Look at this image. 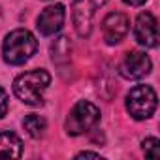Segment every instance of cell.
<instances>
[{
  "label": "cell",
  "mask_w": 160,
  "mask_h": 160,
  "mask_svg": "<svg viewBox=\"0 0 160 160\" xmlns=\"http://www.w3.org/2000/svg\"><path fill=\"white\" fill-rule=\"evenodd\" d=\"M75 158H100V160H102V156H100L98 152H91V151H83V152H77V154H75Z\"/></svg>",
  "instance_id": "9a60e30c"
},
{
  "label": "cell",
  "mask_w": 160,
  "mask_h": 160,
  "mask_svg": "<svg viewBox=\"0 0 160 160\" xmlns=\"http://www.w3.org/2000/svg\"><path fill=\"white\" fill-rule=\"evenodd\" d=\"M128 30H130V19L124 13L115 12V13L106 15V19L102 21V34H104L106 43L109 45L119 43L128 34Z\"/></svg>",
  "instance_id": "ba28073f"
},
{
  "label": "cell",
  "mask_w": 160,
  "mask_h": 160,
  "mask_svg": "<svg viewBox=\"0 0 160 160\" xmlns=\"http://www.w3.org/2000/svg\"><path fill=\"white\" fill-rule=\"evenodd\" d=\"M108 0H73L72 4V21L79 38H89L92 32V19L96 8L104 6Z\"/></svg>",
  "instance_id": "5b68a950"
},
{
  "label": "cell",
  "mask_w": 160,
  "mask_h": 160,
  "mask_svg": "<svg viewBox=\"0 0 160 160\" xmlns=\"http://www.w3.org/2000/svg\"><path fill=\"white\" fill-rule=\"evenodd\" d=\"M51 83V73L47 70H30L15 77L13 94L27 106L38 108L43 104V92Z\"/></svg>",
  "instance_id": "6da1fadb"
},
{
  "label": "cell",
  "mask_w": 160,
  "mask_h": 160,
  "mask_svg": "<svg viewBox=\"0 0 160 160\" xmlns=\"http://www.w3.org/2000/svg\"><path fill=\"white\" fill-rule=\"evenodd\" d=\"M124 4H128V6H141V4H145L147 0H122Z\"/></svg>",
  "instance_id": "2e32d148"
},
{
  "label": "cell",
  "mask_w": 160,
  "mask_h": 160,
  "mask_svg": "<svg viewBox=\"0 0 160 160\" xmlns=\"http://www.w3.org/2000/svg\"><path fill=\"white\" fill-rule=\"evenodd\" d=\"M141 149H143L145 156H149V158H158L160 156V141L156 138H145L141 141Z\"/></svg>",
  "instance_id": "4fadbf2b"
},
{
  "label": "cell",
  "mask_w": 160,
  "mask_h": 160,
  "mask_svg": "<svg viewBox=\"0 0 160 160\" xmlns=\"http://www.w3.org/2000/svg\"><path fill=\"white\" fill-rule=\"evenodd\" d=\"M134 38L139 45L143 47H156L158 45V25H156V19L152 13L149 12H141L138 17H136V23H134Z\"/></svg>",
  "instance_id": "52a82bcc"
},
{
  "label": "cell",
  "mask_w": 160,
  "mask_h": 160,
  "mask_svg": "<svg viewBox=\"0 0 160 160\" xmlns=\"http://www.w3.org/2000/svg\"><path fill=\"white\" fill-rule=\"evenodd\" d=\"M23 141L13 132H0V158H21Z\"/></svg>",
  "instance_id": "30bf717a"
},
{
  "label": "cell",
  "mask_w": 160,
  "mask_h": 160,
  "mask_svg": "<svg viewBox=\"0 0 160 160\" xmlns=\"http://www.w3.org/2000/svg\"><path fill=\"white\" fill-rule=\"evenodd\" d=\"M8 106H10V100H8V92L0 87V119H2L6 113H8Z\"/></svg>",
  "instance_id": "5bb4252c"
},
{
  "label": "cell",
  "mask_w": 160,
  "mask_h": 160,
  "mask_svg": "<svg viewBox=\"0 0 160 160\" xmlns=\"http://www.w3.org/2000/svg\"><path fill=\"white\" fill-rule=\"evenodd\" d=\"M126 109L136 121H145L156 111V92L149 85H136L126 94Z\"/></svg>",
  "instance_id": "277c9868"
},
{
  "label": "cell",
  "mask_w": 160,
  "mask_h": 160,
  "mask_svg": "<svg viewBox=\"0 0 160 160\" xmlns=\"http://www.w3.org/2000/svg\"><path fill=\"white\" fill-rule=\"evenodd\" d=\"M70 42L66 36H60L58 40H55V43L51 45V58L53 62L60 64L62 60H70Z\"/></svg>",
  "instance_id": "7c38bea8"
},
{
  "label": "cell",
  "mask_w": 160,
  "mask_h": 160,
  "mask_svg": "<svg viewBox=\"0 0 160 160\" xmlns=\"http://www.w3.org/2000/svg\"><path fill=\"white\" fill-rule=\"evenodd\" d=\"M100 121V109L87 100H79L68 113L66 122H64V130L70 136H81L85 132H89L91 128H94Z\"/></svg>",
  "instance_id": "3957f363"
},
{
  "label": "cell",
  "mask_w": 160,
  "mask_h": 160,
  "mask_svg": "<svg viewBox=\"0 0 160 160\" xmlns=\"http://www.w3.org/2000/svg\"><path fill=\"white\" fill-rule=\"evenodd\" d=\"M36 51H38V40L27 28L12 30L4 38V43H2V57L12 66L25 64L36 55Z\"/></svg>",
  "instance_id": "7a4b0ae2"
},
{
  "label": "cell",
  "mask_w": 160,
  "mask_h": 160,
  "mask_svg": "<svg viewBox=\"0 0 160 160\" xmlns=\"http://www.w3.org/2000/svg\"><path fill=\"white\" fill-rule=\"evenodd\" d=\"M64 19H66V10H64V6H62V4H51V6H47V8L40 13L36 27H38L40 34H43V36H53V34H57V32L62 28Z\"/></svg>",
  "instance_id": "9c48e42d"
},
{
  "label": "cell",
  "mask_w": 160,
  "mask_h": 160,
  "mask_svg": "<svg viewBox=\"0 0 160 160\" xmlns=\"http://www.w3.org/2000/svg\"><path fill=\"white\" fill-rule=\"evenodd\" d=\"M152 62L145 51H128L122 62L119 64V72L126 79H141L151 73Z\"/></svg>",
  "instance_id": "8992f818"
},
{
  "label": "cell",
  "mask_w": 160,
  "mask_h": 160,
  "mask_svg": "<svg viewBox=\"0 0 160 160\" xmlns=\"http://www.w3.org/2000/svg\"><path fill=\"white\" fill-rule=\"evenodd\" d=\"M23 126H25V130H27V134L30 138H42L43 132H45V128H47V122H45L43 117L32 113V115H27L25 117Z\"/></svg>",
  "instance_id": "8fae6325"
}]
</instances>
